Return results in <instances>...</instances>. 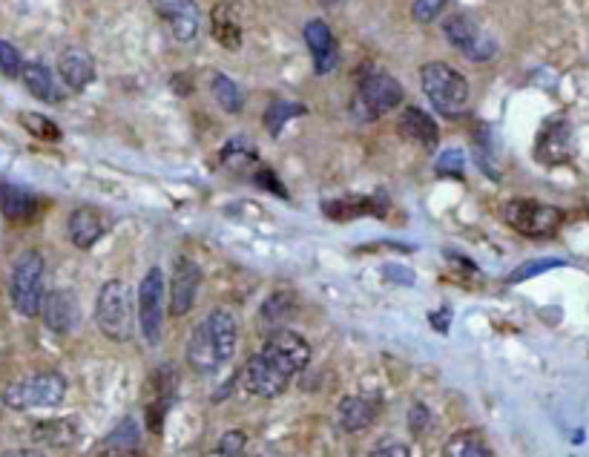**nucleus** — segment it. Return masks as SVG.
Listing matches in <instances>:
<instances>
[{"mask_svg":"<svg viewBox=\"0 0 589 457\" xmlns=\"http://www.w3.org/2000/svg\"><path fill=\"white\" fill-rule=\"evenodd\" d=\"M0 69H3L6 75H12V78L23 72L21 52L12 44H6V41H0Z\"/></svg>","mask_w":589,"mask_h":457,"instance_id":"nucleus-37","label":"nucleus"},{"mask_svg":"<svg viewBox=\"0 0 589 457\" xmlns=\"http://www.w3.org/2000/svg\"><path fill=\"white\" fill-rule=\"evenodd\" d=\"M253 179H256V182L262 184L265 190H271V193H276V196H282V199H288V190L282 187V182L276 179V173H273V170H265V167H259Z\"/></svg>","mask_w":589,"mask_h":457,"instance_id":"nucleus-39","label":"nucleus"},{"mask_svg":"<svg viewBox=\"0 0 589 457\" xmlns=\"http://www.w3.org/2000/svg\"><path fill=\"white\" fill-rule=\"evenodd\" d=\"M253 457H276V455H253Z\"/></svg>","mask_w":589,"mask_h":457,"instance_id":"nucleus-45","label":"nucleus"},{"mask_svg":"<svg viewBox=\"0 0 589 457\" xmlns=\"http://www.w3.org/2000/svg\"><path fill=\"white\" fill-rule=\"evenodd\" d=\"M245 449H248V435L233 429V432H225L219 437L216 446L204 457H245Z\"/></svg>","mask_w":589,"mask_h":457,"instance_id":"nucleus-32","label":"nucleus"},{"mask_svg":"<svg viewBox=\"0 0 589 457\" xmlns=\"http://www.w3.org/2000/svg\"><path fill=\"white\" fill-rule=\"evenodd\" d=\"M67 233L69 242L78 251H90V248H95V242L104 236V222H101L98 210H92V207H75L69 213Z\"/></svg>","mask_w":589,"mask_h":457,"instance_id":"nucleus-19","label":"nucleus"},{"mask_svg":"<svg viewBox=\"0 0 589 457\" xmlns=\"http://www.w3.org/2000/svg\"><path fill=\"white\" fill-rule=\"evenodd\" d=\"M449 320H452V314H449L446 308H443L440 314H431V325H437V328H440L443 334L449 331Z\"/></svg>","mask_w":589,"mask_h":457,"instance_id":"nucleus-41","label":"nucleus"},{"mask_svg":"<svg viewBox=\"0 0 589 457\" xmlns=\"http://www.w3.org/2000/svg\"><path fill=\"white\" fill-rule=\"evenodd\" d=\"M32 440H38L44 446H55V449H67L78 440V426H75V420H67V417L41 420L32 429Z\"/></svg>","mask_w":589,"mask_h":457,"instance_id":"nucleus-24","label":"nucleus"},{"mask_svg":"<svg viewBox=\"0 0 589 457\" xmlns=\"http://www.w3.org/2000/svg\"><path fill=\"white\" fill-rule=\"evenodd\" d=\"M503 222L512 230H518L521 236L529 239H544L552 236L564 222V210L544 202H532V199H512L503 205Z\"/></svg>","mask_w":589,"mask_h":457,"instance_id":"nucleus-7","label":"nucleus"},{"mask_svg":"<svg viewBox=\"0 0 589 457\" xmlns=\"http://www.w3.org/2000/svg\"><path fill=\"white\" fill-rule=\"evenodd\" d=\"M322 6H337V3H342V0H319Z\"/></svg>","mask_w":589,"mask_h":457,"instance_id":"nucleus-44","label":"nucleus"},{"mask_svg":"<svg viewBox=\"0 0 589 457\" xmlns=\"http://www.w3.org/2000/svg\"><path fill=\"white\" fill-rule=\"evenodd\" d=\"M164 297L167 285L161 268H150L138 282V328L147 345H159L161 328H164Z\"/></svg>","mask_w":589,"mask_h":457,"instance_id":"nucleus-9","label":"nucleus"},{"mask_svg":"<svg viewBox=\"0 0 589 457\" xmlns=\"http://www.w3.org/2000/svg\"><path fill=\"white\" fill-rule=\"evenodd\" d=\"M210 92H213L216 104H219L225 113L230 115L242 113V107H245V95H242V90L236 87V81H233V78H227V75H222V72H216V75H213V81H210Z\"/></svg>","mask_w":589,"mask_h":457,"instance_id":"nucleus-28","label":"nucleus"},{"mask_svg":"<svg viewBox=\"0 0 589 457\" xmlns=\"http://www.w3.org/2000/svg\"><path fill=\"white\" fill-rule=\"evenodd\" d=\"M434 167H437V173L440 176H454V179H463V170H466V156H463V150H443L440 153V159L434 161Z\"/></svg>","mask_w":589,"mask_h":457,"instance_id":"nucleus-34","label":"nucleus"},{"mask_svg":"<svg viewBox=\"0 0 589 457\" xmlns=\"http://www.w3.org/2000/svg\"><path fill=\"white\" fill-rule=\"evenodd\" d=\"M95 322L101 334L113 343H127L136 328L133 314V291L124 279H110L101 285L95 299Z\"/></svg>","mask_w":589,"mask_h":457,"instance_id":"nucleus-2","label":"nucleus"},{"mask_svg":"<svg viewBox=\"0 0 589 457\" xmlns=\"http://www.w3.org/2000/svg\"><path fill=\"white\" fill-rule=\"evenodd\" d=\"M239 345V320L227 308H213L193 331L187 340V366L196 374H216L225 368Z\"/></svg>","mask_w":589,"mask_h":457,"instance_id":"nucleus-1","label":"nucleus"},{"mask_svg":"<svg viewBox=\"0 0 589 457\" xmlns=\"http://www.w3.org/2000/svg\"><path fill=\"white\" fill-rule=\"evenodd\" d=\"M403 104V87L394 75H388L383 69H371L365 72V78L360 81V90L354 98V113L374 121L383 113H391Z\"/></svg>","mask_w":589,"mask_h":457,"instance_id":"nucleus-6","label":"nucleus"},{"mask_svg":"<svg viewBox=\"0 0 589 457\" xmlns=\"http://www.w3.org/2000/svg\"><path fill=\"white\" fill-rule=\"evenodd\" d=\"M58 72L69 90L84 92L95 81V58L81 46H69L58 58Z\"/></svg>","mask_w":589,"mask_h":457,"instance_id":"nucleus-18","label":"nucleus"},{"mask_svg":"<svg viewBox=\"0 0 589 457\" xmlns=\"http://www.w3.org/2000/svg\"><path fill=\"white\" fill-rule=\"evenodd\" d=\"M256 161H259L256 144L245 136H233L222 147V164L233 173H248L250 167H256Z\"/></svg>","mask_w":589,"mask_h":457,"instance_id":"nucleus-25","label":"nucleus"},{"mask_svg":"<svg viewBox=\"0 0 589 457\" xmlns=\"http://www.w3.org/2000/svg\"><path fill=\"white\" fill-rule=\"evenodd\" d=\"M443 6H446V0H414L411 15L417 23H434V18L443 12Z\"/></svg>","mask_w":589,"mask_h":457,"instance_id":"nucleus-35","label":"nucleus"},{"mask_svg":"<svg viewBox=\"0 0 589 457\" xmlns=\"http://www.w3.org/2000/svg\"><path fill=\"white\" fill-rule=\"evenodd\" d=\"M153 12L159 15L161 21L167 23L173 41L179 44H190L199 38L202 29V12L196 0H150Z\"/></svg>","mask_w":589,"mask_h":457,"instance_id":"nucleus-11","label":"nucleus"},{"mask_svg":"<svg viewBox=\"0 0 589 457\" xmlns=\"http://www.w3.org/2000/svg\"><path fill=\"white\" fill-rule=\"evenodd\" d=\"M259 354L288 380H294L296 374H302L311 363V345L291 328H276L265 340V345L259 348Z\"/></svg>","mask_w":589,"mask_h":457,"instance_id":"nucleus-8","label":"nucleus"},{"mask_svg":"<svg viewBox=\"0 0 589 457\" xmlns=\"http://www.w3.org/2000/svg\"><path fill=\"white\" fill-rule=\"evenodd\" d=\"M294 308V297H291L288 291H279V294H273V297L265 299V305H262V322L279 325V322L288 320V317L294 314Z\"/></svg>","mask_w":589,"mask_h":457,"instance_id":"nucleus-31","label":"nucleus"},{"mask_svg":"<svg viewBox=\"0 0 589 457\" xmlns=\"http://www.w3.org/2000/svg\"><path fill=\"white\" fill-rule=\"evenodd\" d=\"M305 113H308V107L299 104V101H271L268 110H265V130L276 138L285 130V124H288L291 118H299V115Z\"/></svg>","mask_w":589,"mask_h":457,"instance_id":"nucleus-29","label":"nucleus"},{"mask_svg":"<svg viewBox=\"0 0 589 457\" xmlns=\"http://www.w3.org/2000/svg\"><path fill=\"white\" fill-rule=\"evenodd\" d=\"M0 210L12 222H29L38 213V199L18 184L0 182Z\"/></svg>","mask_w":589,"mask_h":457,"instance_id":"nucleus-22","label":"nucleus"},{"mask_svg":"<svg viewBox=\"0 0 589 457\" xmlns=\"http://www.w3.org/2000/svg\"><path fill=\"white\" fill-rule=\"evenodd\" d=\"M44 279L46 262L38 251H23L15 265H12V279H9V297L21 317H38L44 305Z\"/></svg>","mask_w":589,"mask_h":457,"instance_id":"nucleus-4","label":"nucleus"},{"mask_svg":"<svg viewBox=\"0 0 589 457\" xmlns=\"http://www.w3.org/2000/svg\"><path fill=\"white\" fill-rule=\"evenodd\" d=\"M443 457H492V449H489V443L483 440L480 432L466 429V432H457L446 440Z\"/></svg>","mask_w":589,"mask_h":457,"instance_id":"nucleus-26","label":"nucleus"},{"mask_svg":"<svg viewBox=\"0 0 589 457\" xmlns=\"http://www.w3.org/2000/svg\"><path fill=\"white\" fill-rule=\"evenodd\" d=\"M575 153V138H572V124L567 118H552L546 121L544 130L538 133L535 141V159L555 167V164H567Z\"/></svg>","mask_w":589,"mask_h":457,"instance_id":"nucleus-13","label":"nucleus"},{"mask_svg":"<svg viewBox=\"0 0 589 457\" xmlns=\"http://www.w3.org/2000/svg\"><path fill=\"white\" fill-rule=\"evenodd\" d=\"M41 317H44V325L52 334H72L81 322L78 297L67 288L49 291L44 297V305H41Z\"/></svg>","mask_w":589,"mask_h":457,"instance_id":"nucleus-15","label":"nucleus"},{"mask_svg":"<svg viewBox=\"0 0 589 457\" xmlns=\"http://www.w3.org/2000/svg\"><path fill=\"white\" fill-rule=\"evenodd\" d=\"M420 84L431 107L446 118H457L469 107V81L443 61H431L420 69Z\"/></svg>","mask_w":589,"mask_h":457,"instance_id":"nucleus-3","label":"nucleus"},{"mask_svg":"<svg viewBox=\"0 0 589 457\" xmlns=\"http://www.w3.org/2000/svg\"><path fill=\"white\" fill-rule=\"evenodd\" d=\"M242 386H245V391L253 394V397L273 400V397L285 394V389L291 386V380H288L285 374H279V371L256 351L248 363H245V368H242Z\"/></svg>","mask_w":589,"mask_h":457,"instance_id":"nucleus-14","label":"nucleus"},{"mask_svg":"<svg viewBox=\"0 0 589 457\" xmlns=\"http://www.w3.org/2000/svg\"><path fill=\"white\" fill-rule=\"evenodd\" d=\"M21 78H23V84H26V90L32 92L35 98L46 101V104H58V101L64 98V92H61V87H58L55 75L49 72V67L38 64V61L23 64Z\"/></svg>","mask_w":589,"mask_h":457,"instance_id":"nucleus-23","label":"nucleus"},{"mask_svg":"<svg viewBox=\"0 0 589 457\" xmlns=\"http://www.w3.org/2000/svg\"><path fill=\"white\" fill-rule=\"evenodd\" d=\"M0 457H46L44 452H38V449H15V452H6V455Z\"/></svg>","mask_w":589,"mask_h":457,"instance_id":"nucleus-43","label":"nucleus"},{"mask_svg":"<svg viewBox=\"0 0 589 457\" xmlns=\"http://www.w3.org/2000/svg\"><path fill=\"white\" fill-rule=\"evenodd\" d=\"M561 265H564L561 259H532V262H523L521 268H515L512 274L506 276V282L515 285V282H523L529 276L544 274V271H552V268H561Z\"/></svg>","mask_w":589,"mask_h":457,"instance_id":"nucleus-33","label":"nucleus"},{"mask_svg":"<svg viewBox=\"0 0 589 457\" xmlns=\"http://www.w3.org/2000/svg\"><path fill=\"white\" fill-rule=\"evenodd\" d=\"M368 457H411V446L403 443V440H394V437H386V440H380Z\"/></svg>","mask_w":589,"mask_h":457,"instance_id":"nucleus-36","label":"nucleus"},{"mask_svg":"<svg viewBox=\"0 0 589 457\" xmlns=\"http://www.w3.org/2000/svg\"><path fill=\"white\" fill-rule=\"evenodd\" d=\"M18 121H21V127L29 136L41 138V141H58L61 138V127L41 113H21Z\"/></svg>","mask_w":589,"mask_h":457,"instance_id":"nucleus-30","label":"nucleus"},{"mask_svg":"<svg viewBox=\"0 0 589 457\" xmlns=\"http://www.w3.org/2000/svg\"><path fill=\"white\" fill-rule=\"evenodd\" d=\"M210 32L219 44L236 52L242 46V23H239V12L233 3H216L210 12Z\"/></svg>","mask_w":589,"mask_h":457,"instance_id":"nucleus-21","label":"nucleus"},{"mask_svg":"<svg viewBox=\"0 0 589 457\" xmlns=\"http://www.w3.org/2000/svg\"><path fill=\"white\" fill-rule=\"evenodd\" d=\"M98 457H138L133 449H115V446H110L107 452H101Z\"/></svg>","mask_w":589,"mask_h":457,"instance_id":"nucleus-42","label":"nucleus"},{"mask_svg":"<svg viewBox=\"0 0 589 457\" xmlns=\"http://www.w3.org/2000/svg\"><path fill=\"white\" fill-rule=\"evenodd\" d=\"M443 35H446V41L454 46V49H460L469 61H492L495 55H498V44H495V38L492 35H486L477 21H472L469 15H463V12H454L449 15L446 21H443Z\"/></svg>","mask_w":589,"mask_h":457,"instance_id":"nucleus-10","label":"nucleus"},{"mask_svg":"<svg viewBox=\"0 0 589 457\" xmlns=\"http://www.w3.org/2000/svg\"><path fill=\"white\" fill-rule=\"evenodd\" d=\"M199 285H202V271L193 259L187 256H179L176 265H173V276H170V288H167V297H170V314L173 317H187L196 305V297H199Z\"/></svg>","mask_w":589,"mask_h":457,"instance_id":"nucleus-12","label":"nucleus"},{"mask_svg":"<svg viewBox=\"0 0 589 457\" xmlns=\"http://www.w3.org/2000/svg\"><path fill=\"white\" fill-rule=\"evenodd\" d=\"M431 426V412L423 406V403H414L411 406V412H408V429H411V435L420 437L426 435V429Z\"/></svg>","mask_w":589,"mask_h":457,"instance_id":"nucleus-38","label":"nucleus"},{"mask_svg":"<svg viewBox=\"0 0 589 457\" xmlns=\"http://www.w3.org/2000/svg\"><path fill=\"white\" fill-rule=\"evenodd\" d=\"M380 414V406L371 397H360V394H348L337 403V426L348 435H360L365 429L374 426Z\"/></svg>","mask_w":589,"mask_h":457,"instance_id":"nucleus-17","label":"nucleus"},{"mask_svg":"<svg viewBox=\"0 0 589 457\" xmlns=\"http://www.w3.org/2000/svg\"><path fill=\"white\" fill-rule=\"evenodd\" d=\"M0 397L6 403V409H15V412L55 409L67 397V380L58 371H41V374H32V377L12 383Z\"/></svg>","mask_w":589,"mask_h":457,"instance_id":"nucleus-5","label":"nucleus"},{"mask_svg":"<svg viewBox=\"0 0 589 457\" xmlns=\"http://www.w3.org/2000/svg\"><path fill=\"white\" fill-rule=\"evenodd\" d=\"M305 44L311 49L317 75H328V72L340 67V44H337L331 26L325 21L305 23Z\"/></svg>","mask_w":589,"mask_h":457,"instance_id":"nucleus-16","label":"nucleus"},{"mask_svg":"<svg viewBox=\"0 0 589 457\" xmlns=\"http://www.w3.org/2000/svg\"><path fill=\"white\" fill-rule=\"evenodd\" d=\"M383 274H386V279H394V282H403V285H414V274H411V271H406V268L388 265Z\"/></svg>","mask_w":589,"mask_h":457,"instance_id":"nucleus-40","label":"nucleus"},{"mask_svg":"<svg viewBox=\"0 0 589 457\" xmlns=\"http://www.w3.org/2000/svg\"><path fill=\"white\" fill-rule=\"evenodd\" d=\"M325 213L337 222H351L363 213H374V216H383V205H377L374 199L368 196H348V199H340V202H325Z\"/></svg>","mask_w":589,"mask_h":457,"instance_id":"nucleus-27","label":"nucleus"},{"mask_svg":"<svg viewBox=\"0 0 589 457\" xmlns=\"http://www.w3.org/2000/svg\"><path fill=\"white\" fill-rule=\"evenodd\" d=\"M397 127H400V133L408 141H414V144H420L426 150H434L437 141H440V130L434 124V118L426 110H420V107H406L403 115H400V124Z\"/></svg>","mask_w":589,"mask_h":457,"instance_id":"nucleus-20","label":"nucleus"}]
</instances>
